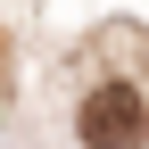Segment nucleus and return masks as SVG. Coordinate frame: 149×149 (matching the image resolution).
<instances>
[{
	"mask_svg": "<svg viewBox=\"0 0 149 149\" xmlns=\"http://www.w3.org/2000/svg\"><path fill=\"white\" fill-rule=\"evenodd\" d=\"M74 124H83V149H149V100L133 83H100Z\"/></svg>",
	"mask_w": 149,
	"mask_h": 149,
	"instance_id": "nucleus-1",
	"label": "nucleus"
}]
</instances>
